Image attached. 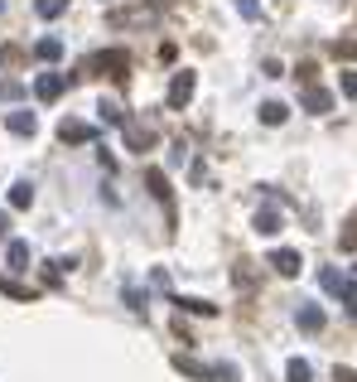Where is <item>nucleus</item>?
I'll use <instances>...</instances> for the list:
<instances>
[{
  "label": "nucleus",
  "instance_id": "412c9836",
  "mask_svg": "<svg viewBox=\"0 0 357 382\" xmlns=\"http://www.w3.org/2000/svg\"><path fill=\"white\" fill-rule=\"evenodd\" d=\"M333 54H338L343 63H357V39H353V34H343V39H333Z\"/></svg>",
  "mask_w": 357,
  "mask_h": 382
},
{
  "label": "nucleus",
  "instance_id": "f8f14e48",
  "mask_svg": "<svg viewBox=\"0 0 357 382\" xmlns=\"http://www.w3.org/2000/svg\"><path fill=\"white\" fill-rule=\"evenodd\" d=\"M5 126H10V136H34V131H39L34 111H10V116H5Z\"/></svg>",
  "mask_w": 357,
  "mask_h": 382
},
{
  "label": "nucleus",
  "instance_id": "423d86ee",
  "mask_svg": "<svg viewBox=\"0 0 357 382\" xmlns=\"http://www.w3.org/2000/svg\"><path fill=\"white\" fill-rule=\"evenodd\" d=\"M299 102H304V111H314V116L333 111V93H329V88H319V83H304V93H299Z\"/></svg>",
  "mask_w": 357,
  "mask_h": 382
},
{
  "label": "nucleus",
  "instance_id": "bb28decb",
  "mask_svg": "<svg viewBox=\"0 0 357 382\" xmlns=\"http://www.w3.org/2000/svg\"><path fill=\"white\" fill-rule=\"evenodd\" d=\"M338 242H343V252H357V218L343 228V237H338Z\"/></svg>",
  "mask_w": 357,
  "mask_h": 382
},
{
  "label": "nucleus",
  "instance_id": "f3484780",
  "mask_svg": "<svg viewBox=\"0 0 357 382\" xmlns=\"http://www.w3.org/2000/svg\"><path fill=\"white\" fill-rule=\"evenodd\" d=\"M34 54H39L44 63H58V58H63V39H39V44H34Z\"/></svg>",
  "mask_w": 357,
  "mask_h": 382
},
{
  "label": "nucleus",
  "instance_id": "b1692460",
  "mask_svg": "<svg viewBox=\"0 0 357 382\" xmlns=\"http://www.w3.org/2000/svg\"><path fill=\"white\" fill-rule=\"evenodd\" d=\"M0 290H5V295H15V300H34V290H29V286H15L10 276H0Z\"/></svg>",
  "mask_w": 357,
  "mask_h": 382
},
{
  "label": "nucleus",
  "instance_id": "0eeeda50",
  "mask_svg": "<svg viewBox=\"0 0 357 382\" xmlns=\"http://www.w3.org/2000/svg\"><path fill=\"white\" fill-rule=\"evenodd\" d=\"M126 150H155V126L126 121Z\"/></svg>",
  "mask_w": 357,
  "mask_h": 382
},
{
  "label": "nucleus",
  "instance_id": "5701e85b",
  "mask_svg": "<svg viewBox=\"0 0 357 382\" xmlns=\"http://www.w3.org/2000/svg\"><path fill=\"white\" fill-rule=\"evenodd\" d=\"M10 203H15V208H29V203H34V189H29V184H15V189H10Z\"/></svg>",
  "mask_w": 357,
  "mask_h": 382
},
{
  "label": "nucleus",
  "instance_id": "9b49d317",
  "mask_svg": "<svg viewBox=\"0 0 357 382\" xmlns=\"http://www.w3.org/2000/svg\"><path fill=\"white\" fill-rule=\"evenodd\" d=\"M319 290H329V295H338V300H343V290H348V276H343L338 266H324V271H319Z\"/></svg>",
  "mask_w": 357,
  "mask_h": 382
},
{
  "label": "nucleus",
  "instance_id": "dca6fc26",
  "mask_svg": "<svg viewBox=\"0 0 357 382\" xmlns=\"http://www.w3.org/2000/svg\"><path fill=\"white\" fill-rule=\"evenodd\" d=\"M174 305H178V310H188V315H203V319H213V315H217V305H213V300H193V295H174Z\"/></svg>",
  "mask_w": 357,
  "mask_h": 382
},
{
  "label": "nucleus",
  "instance_id": "c756f323",
  "mask_svg": "<svg viewBox=\"0 0 357 382\" xmlns=\"http://www.w3.org/2000/svg\"><path fill=\"white\" fill-rule=\"evenodd\" d=\"M333 382H357V373L348 368V363H338V368H333Z\"/></svg>",
  "mask_w": 357,
  "mask_h": 382
},
{
  "label": "nucleus",
  "instance_id": "ddd939ff",
  "mask_svg": "<svg viewBox=\"0 0 357 382\" xmlns=\"http://www.w3.org/2000/svg\"><path fill=\"white\" fill-rule=\"evenodd\" d=\"M5 266H10V271H24V266H29V242H19V237L5 242Z\"/></svg>",
  "mask_w": 357,
  "mask_h": 382
},
{
  "label": "nucleus",
  "instance_id": "a878e982",
  "mask_svg": "<svg viewBox=\"0 0 357 382\" xmlns=\"http://www.w3.org/2000/svg\"><path fill=\"white\" fill-rule=\"evenodd\" d=\"M237 10H242V19H261V0H237Z\"/></svg>",
  "mask_w": 357,
  "mask_h": 382
},
{
  "label": "nucleus",
  "instance_id": "c85d7f7f",
  "mask_svg": "<svg viewBox=\"0 0 357 382\" xmlns=\"http://www.w3.org/2000/svg\"><path fill=\"white\" fill-rule=\"evenodd\" d=\"M126 305H131L135 315H145V295H140V290H126Z\"/></svg>",
  "mask_w": 357,
  "mask_h": 382
},
{
  "label": "nucleus",
  "instance_id": "f257e3e1",
  "mask_svg": "<svg viewBox=\"0 0 357 382\" xmlns=\"http://www.w3.org/2000/svg\"><path fill=\"white\" fill-rule=\"evenodd\" d=\"M106 19H111V29H155V24L165 19V5H160V0H140V5H131V10H111Z\"/></svg>",
  "mask_w": 357,
  "mask_h": 382
},
{
  "label": "nucleus",
  "instance_id": "cd10ccee",
  "mask_svg": "<svg viewBox=\"0 0 357 382\" xmlns=\"http://www.w3.org/2000/svg\"><path fill=\"white\" fill-rule=\"evenodd\" d=\"M343 305H348V315L357 319V281H348V290H343Z\"/></svg>",
  "mask_w": 357,
  "mask_h": 382
},
{
  "label": "nucleus",
  "instance_id": "1a4fd4ad",
  "mask_svg": "<svg viewBox=\"0 0 357 382\" xmlns=\"http://www.w3.org/2000/svg\"><path fill=\"white\" fill-rule=\"evenodd\" d=\"M294 324H299L304 334H319L329 319H324V310H319V305H299V310H294Z\"/></svg>",
  "mask_w": 357,
  "mask_h": 382
},
{
  "label": "nucleus",
  "instance_id": "6e6552de",
  "mask_svg": "<svg viewBox=\"0 0 357 382\" xmlns=\"http://www.w3.org/2000/svg\"><path fill=\"white\" fill-rule=\"evenodd\" d=\"M270 271H280L285 281L299 276V252H294V247H275V252H270Z\"/></svg>",
  "mask_w": 357,
  "mask_h": 382
},
{
  "label": "nucleus",
  "instance_id": "39448f33",
  "mask_svg": "<svg viewBox=\"0 0 357 382\" xmlns=\"http://www.w3.org/2000/svg\"><path fill=\"white\" fill-rule=\"evenodd\" d=\"M58 141H63V145H88V141H97V126L78 121V116H68V121L58 126Z\"/></svg>",
  "mask_w": 357,
  "mask_h": 382
},
{
  "label": "nucleus",
  "instance_id": "f03ea898",
  "mask_svg": "<svg viewBox=\"0 0 357 382\" xmlns=\"http://www.w3.org/2000/svg\"><path fill=\"white\" fill-rule=\"evenodd\" d=\"M83 73L88 78H126L131 73V54L126 49H97L83 58Z\"/></svg>",
  "mask_w": 357,
  "mask_h": 382
},
{
  "label": "nucleus",
  "instance_id": "2eb2a0df",
  "mask_svg": "<svg viewBox=\"0 0 357 382\" xmlns=\"http://www.w3.org/2000/svg\"><path fill=\"white\" fill-rule=\"evenodd\" d=\"M285 121H290V106L285 102H275V97L261 102V126H285Z\"/></svg>",
  "mask_w": 357,
  "mask_h": 382
},
{
  "label": "nucleus",
  "instance_id": "393cba45",
  "mask_svg": "<svg viewBox=\"0 0 357 382\" xmlns=\"http://www.w3.org/2000/svg\"><path fill=\"white\" fill-rule=\"evenodd\" d=\"M338 88H343V97H353V102H357V68L338 73Z\"/></svg>",
  "mask_w": 357,
  "mask_h": 382
},
{
  "label": "nucleus",
  "instance_id": "2f4dec72",
  "mask_svg": "<svg viewBox=\"0 0 357 382\" xmlns=\"http://www.w3.org/2000/svg\"><path fill=\"white\" fill-rule=\"evenodd\" d=\"M353 271H357V266H353Z\"/></svg>",
  "mask_w": 357,
  "mask_h": 382
},
{
  "label": "nucleus",
  "instance_id": "6ab92c4d",
  "mask_svg": "<svg viewBox=\"0 0 357 382\" xmlns=\"http://www.w3.org/2000/svg\"><path fill=\"white\" fill-rule=\"evenodd\" d=\"M97 111H101V121H106V126H126V111H121L111 97H101V106H97Z\"/></svg>",
  "mask_w": 357,
  "mask_h": 382
},
{
  "label": "nucleus",
  "instance_id": "4be33fe9",
  "mask_svg": "<svg viewBox=\"0 0 357 382\" xmlns=\"http://www.w3.org/2000/svg\"><path fill=\"white\" fill-rule=\"evenodd\" d=\"M208 382H242V373H237L232 363H213V368H208Z\"/></svg>",
  "mask_w": 357,
  "mask_h": 382
},
{
  "label": "nucleus",
  "instance_id": "7c9ffc66",
  "mask_svg": "<svg viewBox=\"0 0 357 382\" xmlns=\"http://www.w3.org/2000/svg\"><path fill=\"white\" fill-rule=\"evenodd\" d=\"M0 242H10V218L0 213Z\"/></svg>",
  "mask_w": 357,
  "mask_h": 382
},
{
  "label": "nucleus",
  "instance_id": "a211bd4d",
  "mask_svg": "<svg viewBox=\"0 0 357 382\" xmlns=\"http://www.w3.org/2000/svg\"><path fill=\"white\" fill-rule=\"evenodd\" d=\"M285 378L290 382H314V368H309L304 358H290V363H285Z\"/></svg>",
  "mask_w": 357,
  "mask_h": 382
},
{
  "label": "nucleus",
  "instance_id": "20e7f679",
  "mask_svg": "<svg viewBox=\"0 0 357 382\" xmlns=\"http://www.w3.org/2000/svg\"><path fill=\"white\" fill-rule=\"evenodd\" d=\"M68 83H73L68 73H39V78H34V97H39V102H58V97L68 93Z\"/></svg>",
  "mask_w": 357,
  "mask_h": 382
},
{
  "label": "nucleus",
  "instance_id": "4468645a",
  "mask_svg": "<svg viewBox=\"0 0 357 382\" xmlns=\"http://www.w3.org/2000/svg\"><path fill=\"white\" fill-rule=\"evenodd\" d=\"M145 184H150V193H155L165 208L174 203V193H169V180H165V170H145Z\"/></svg>",
  "mask_w": 357,
  "mask_h": 382
},
{
  "label": "nucleus",
  "instance_id": "7ed1b4c3",
  "mask_svg": "<svg viewBox=\"0 0 357 382\" xmlns=\"http://www.w3.org/2000/svg\"><path fill=\"white\" fill-rule=\"evenodd\" d=\"M193 88H198V78H193L188 68H178L174 83H169V97H165V102H169V111H183V106L193 102Z\"/></svg>",
  "mask_w": 357,
  "mask_h": 382
},
{
  "label": "nucleus",
  "instance_id": "9d476101",
  "mask_svg": "<svg viewBox=\"0 0 357 382\" xmlns=\"http://www.w3.org/2000/svg\"><path fill=\"white\" fill-rule=\"evenodd\" d=\"M251 228H256V232H261V237H275V232H280V228H285V218H280V213H275V208H261V213H256V218H251Z\"/></svg>",
  "mask_w": 357,
  "mask_h": 382
},
{
  "label": "nucleus",
  "instance_id": "aec40b11",
  "mask_svg": "<svg viewBox=\"0 0 357 382\" xmlns=\"http://www.w3.org/2000/svg\"><path fill=\"white\" fill-rule=\"evenodd\" d=\"M63 10H68V0H34V15L39 19H58Z\"/></svg>",
  "mask_w": 357,
  "mask_h": 382
}]
</instances>
